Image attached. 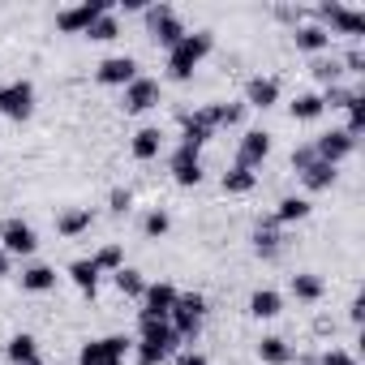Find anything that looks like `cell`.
<instances>
[{"mask_svg":"<svg viewBox=\"0 0 365 365\" xmlns=\"http://www.w3.org/2000/svg\"><path fill=\"white\" fill-rule=\"evenodd\" d=\"M207 52H211V31H194V35H185L172 52H168V73L176 78V82H190L194 78V69L207 61Z\"/></svg>","mask_w":365,"mask_h":365,"instance_id":"obj_1","label":"cell"},{"mask_svg":"<svg viewBox=\"0 0 365 365\" xmlns=\"http://www.w3.org/2000/svg\"><path fill=\"white\" fill-rule=\"evenodd\" d=\"M176 348V331L168 318H142V344H138V365H159Z\"/></svg>","mask_w":365,"mask_h":365,"instance_id":"obj_2","label":"cell"},{"mask_svg":"<svg viewBox=\"0 0 365 365\" xmlns=\"http://www.w3.org/2000/svg\"><path fill=\"white\" fill-rule=\"evenodd\" d=\"M202 314H207V301L198 292H185V297H176V305L168 314V327L176 331V339H194L198 327H202Z\"/></svg>","mask_w":365,"mask_h":365,"instance_id":"obj_3","label":"cell"},{"mask_svg":"<svg viewBox=\"0 0 365 365\" xmlns=\"http://www.w3.org/2000/svg\"><path fill=\"white\" fill-rule=\"evenodd\" d=\"M125 356H129V339L125 335H103V339L82 344L78 365H125Z\"/></svg>","mask_w":365,"mask_h":365,"instance_id":"obj_4","label":"cell"},{"mask_svg":"<svg viewBox=\"0 0 365 365\" xmlns=\"http://www.w3.org/2000/svg\"><path fill=\"white\" fill-rule=\"evenodd\" d=\"M103 14H108V0H82V5L61 9V14H56V26H61L65 35H86Z\"/></svg>","mask_w":365,"mask_h":365,"instance_id":"obj_5","label":"cell"},{"mask_svg":"<svg viewBox=\"0 0 365 365\" xmlns=\"http://www.w3.org/2000/svg\"><path fill=\"white\" fill-rule=\"evenodd\" d=\"M146 22H150V39H155V43H163L168 52H172L180 39L190 35V31H185V22H180V18H176L168 5H159V9H146Z\"/></svg>","mask_w":365,"mask_h":365,"instance_id":"obj_6","label":"cell"},{"mask_svg":"<svg viewBox=\"0 0 365 365\" xmlns=\"http://www.w3.org/2000/svg\"><path fill=\"white\" fill-rule=\"evenodd\" d=\"M31 112H35V86H31V82H9V86H0V116L26 120Z\"/></svg>","mask_w":365,"mask_h":365,"instance_id":"obj_7","label":"cell"},{"mask_svg":"<svg viewBox=\"0 0 365 365\" xmlns=\"http://www.w3.org/2000/svg\"><path fill=\"white\" fill-rule=\"evenodd\" d=\"M322 18H327V26H331L335 35H352V39L365 35V14H361V9H348V5H322ZM327 26H322V31H327Z\"/></svg>","mask_w":365,"mask_h":365,"instance_id":"obj_8","label":"cell"},{"mask_svg":"<svg viewBox=\"0 0 365 365\" xmlns=\"http://www.w3.org/2000/svg\"><path fill=\"white\" fill-rule=\"evenodd\" d=\"M39 237L26 220H5V228H0V250L5 254H35Z\"/></svg>","mask_w":365,"mask_h":365,"instance_id":"obj_9","label":"cell"},{"mask_svg":"<svg viewBox=\"0 0 365 365\" xmlns=\"http://www.w3.org/2000/svg\"><path fill=\"white\" fill-rule=\"evenodd\" d=\"M211 133H215V120H211V112H207V108H202V112H185V116H180V146L198 150L202 142H211Z\"/></svg>","mask_w":365,"mask_h":365,"instance_id":"obj_10","label":"cell"},{"mask_svg":"<svg viewBox=\"0 0 365 365\" xmlns=\"http://www.w3.org/2000/svg\"><path fill=\"white\" fill-rule=\"evenodd\" d=\"M352 146H356V138H352L348 129H331V133H322V138L314 142V155H318L322 163H335V168H339V159H348Z\"/></svg>","mask_w":365,"mask_h":365,"instance_id":"obj_11","label":"cell"},{"mask_svg":"<svg viewBox=\"0 0 365 365\" xmlns=\"http://www.w3.org/2000/svg\"><path fill=\"white\" fill-rule=\"evenodd\" d=\"M176 288L172 284H146V292H142V318H168L172 314V305H176Z\"/></svg>","mask_w":365,"mask_h":365,"instance_id":"obj_12","label":"cell"},{"mask_svg":"<svg viewBox=\"0 0 365 365\" xmlns=\"http://www.w3.org/2000/svg\"><path fill=\"white\" fill-rule=\"evenodd\" d=\"M172 180H176V185H198V180H202V159H198V150L176 146V155H172Z\"/></svg>","mask_w":365,"mask_h":365,"instance_id":"obj_13","label":"cell"},{"mask_svg":"<svg viewBox=\"0 0 365 365\" xmlns=\"http://www.w3.org/2000/svg\"><path fill=\"white\" fill-rule=\"evenodd\" d=\"M133 78H138V61L133 56H108L99 65V82L103 86H129Z\"/></svg>","mask_w":365,"mask_h":365,"instance_id":"obj_14","label":"cell"},{"mask_svg":"<svg viewBox=\"0 0 365 365\" xmlns=\"http://www.w3.org/2000/svg\"><path fill=\"white\" fill-rule=\"evenodd\" d=\"M155 103H159V82L133 78V82L125 86V112H146V108H155Z\"/></svg>","mask_w":365,"mask_h":365,"instance_id":"obj_15","label":"cell"},{"mask_svg":"<svg viewBox=\"0 0 365 365\" xmlns=\"http://www.w3.org/2000/svg\"><path fill=\"white\" fill-rule=\"evenodd\" d=\"M237 155H241L237 163L254 172V168H258V163H262V159L271 155V133H262V129H250V133L241 138V150H237Z\"/></svg>","mask_w":365,"mask_h":365,"instance_id":"obj_16","label":"cell"},{"mask_svg":"<svg viewBox=\"0 0 365 365\" xmlns=\"http://www.w3.org/2000/svg\"><path fill=\"white\" fill-rule=\"evenodd\" d=\"M245 103H250V108H275V103H279V82H275V78H250Z\"/></svg>","mask_w":365,"mask_h":365,"instance_id":"obj_17","label":"cell"},{"mask_svg":"<svg viewBox=\"0 0 365 365\" xmlns=\"http://www.w3.org/2000/svg\"><path fill=\"white\" fill-rule=\"evenodd\" d=\"M91 224H95V215H91V207H78V211H61L56 215V232L61 237H82V232H91Z\"/></svg>","mask_w":365,"mask_h":365,"instance_id":"obj_18","label":"cell"},{"mask_svg":"<svg viewBox=\"0 0 365 365\" xmlns=\"http://www.w3.org/2000/svg\"><path fill=\"white\" fill-rule=\"evenodd\" d=\"M129 150H133V159H159V150H163V133L159 129H138L133 133V142H129Z\"/></svg>","mask_w":365,"mask_h":365,"instance_id":"obj_19","label":"cell"},{"mask_svg":"<svg viewBox=\"0 0 365 365\" xmlns=\"http://www.w3.org/2000/svg\"><path fill=\"white\" fill-rule=\"evenodd\" d=\"M250 314H254V318H279V314H284V297H279L275 288H258V292L250 297Z\"/></svg>","mask_w":365,"mask_h":365,"instance_id":"obj_20","label":"cell"},{"mask_svg":"<svg viewBox=\"0 0 365 365\" xmlns=\"http://www.w3.org/2000/svg\"><path fill=\"white\" fill-rule=\"evenodd\" d=\"M9 361H14V365H43L35 335H14V339H9Z\"/></svg>","mask_w":365,"mask_h":365,"instance_id":"obj_21","label":"cell"},{"mask_svg":"<svg viewBox=\"0 0 365 365\" xmlns=\"http://www.w3.org/2000/svg\"><path fill=\"white\" fill-rule=\"evenodd\" d=\"M292 39H297L301 52H327V48H331V35H327L322 26H314V22H309V26H297Z\"/></svg>","mask_w":365,"mask_h":365,"instance_id":"obj_22","label":"cell"},{"mask_svg":"<svg viewBox=\"0 0 365 365\" xmlns=\"http://www.w3.org/2000/svg\"><path fill=\"white\" fill-rule=\"evenodd\" d=\"M22 288H26V292H52V288H56V271L43 267V262H35V267L22 271Z\"/></svg>","mask_w":365,"mask_h":365,"instance_id":"obj_23","label":"cell"},{"mask_svg":"<svg viewBox=\"0 0 365 365\" xmlns=\"http://www.w3.org/2000/svg\"><path fill=\"white\" fill-rule=\"evenodd\" d=\"M335 176H339L335 163H322V159H314V163L301 172V180H305L309 190H331V185H335Z\"/></svg>","mask_w":365,"mask_h":365,"instance_id":"obj_24","label":"cell"},{"mask_svg":"<svg viewBox=\"0 0 365 365\" xmlns=\"http://www.w3.org/2000/svg\"><path fill=\"white\" fill-rule=\"evenodd\" d=\"M69 279H73L82 292H91V297H95V288H99V267H95L91 258H78V262L69 267Z\"/></svg>","mask_w":365,"mask_h":365,"instance_id":"obj_25","label":"cell"},{"mask_svg":"<svg viewBox=\"0 0 365 365\" xmlns=\"http://www.w3.org/2000/svg\"><path fill=\"white\" fill-rule=\"evenodd\" d=\"M254 185H258V176H254L250 168H241V163L224 172V194H250Z\"/></svg>","mask_w":365,"mask_h":365,"instance_id":"obj_26","label":"cell"},{"mask_svg":"<svg viewBox=\"0 0 365 365\" xmlns=\"http://www.w3.org/2000/svg\"><path fill=\"white\" fill-rule=\"evenodd\" d=\"M322 95H297L292 103H288V112H292V120H318L322 116Z\"/></svg>","mask_w":365,"mask_h":365,"instance_id":"obj_27","label":"cell"},{"mask_svg":"<svg viewBox=\"0 0 365 365\" xmlns=\"http://www.w3.org/2000/svg\"><path fill=\"white\" fill-rule=\"evenodd\" d=\"M258 356H262L267 365H288V361H292V348H288L279 335H267V339L258 344Z\"/></svg>","mask_w":365,"mask_h":365,"instance_id":"obj_28","label":"cell"},{"mask_svg":"<svg viewBox=\"0 0 365 365\" xmlns=\"http://www.w3.org/2000/svg\"><path fill=\"white\" fill-rule=\"evenodd\" d=\"M292 297H297V301H318V297H322V279H318L314 271L292 275Z\"/></svg>","mask_w":365,"mask_h":365,"instance_id":"obj_29","label":"cell"},{"mask_svg":"<svg viewBox=\"0 0 365 365\" xmlns=\"http://www.w3.org/2000/svg\"><path fill=\"white\" fill-rule=\"evenodd\" d=\"M309 215V198H284L279 211H275V224H297Z\"/></svg>","mask_w":365,"mask_h":365,"instance_id":"obj_30","label":"cell"},{"mask_svg":"<svg viewBox=\"0 0 365 365\" xmlns=\"http://www.w3.org/2000/svg\"><path fill=\"white\" fill-rule=\"evenodd\" d=\"M91 262L99 267V275H103V271H112V275H116V271L125 267V250H120V245H103V250H99Z\"/></svg>","mask_w":365,"mask_h":365,"instance_id":"obj_31","label":"cell"},{"mask_svg":"<svg viewBox=\"0 0 365 365\" xmlns=\"http://www.w3.org/2000/svg\"><path fill=\"white\" fill-rule=\"evenodd\" d=\"M207 112H211L215 129H220V125H241V116H245V103H215V108H207Z\"/></svg>","mask_w":365,"mask_h":365,"instance_id":"obj_32","label":"cell"},{"mask_svg":"<svg viewBox=\"0 0 365 365\" xmlns=\"http://www.w3.org/2000/svg\"><path fill=\"white\" fill-rule=\"evenodd\" d=\"M116 35H120V22H116L112 14H103V18L86 31V39H95V43H108V39H116Z\"/></svg>","mask_w":365,"mask_h":365,"instance_id":"obj_33","label":"cell"},{"mask_svg":"<svg viewBox=\"0 0 365 365\" xmlns=\"http://www.w3.org/2000/svg\"><path fill=\"white\" fill-rule=\"evenodd\" d=\"M116 288H120L125 297H142V292H146L142 275H138V271H129V267H120V271H116Z\"/></svg>","mask_w":365,"mask_h":365,"instance_id":"obj_34","label":"cell"},{"mask_svg":"<svg viewBox=\"0 0 365 365\" xmlns=\"http://www.w3.org/2000/svg\"><path fill=\"white\" fill-rule=\"evenodd\" d=\"M168 228H172V220H168V211H150V215L142 220V232H146V237H155V241H159V237H163Z\"/></svg>","mask_w":365,"mask_h":365,"instance_id":"obj_35","label":"cell"},{"mask_svg":"<svg viewBox=\"0 0 365 365\" xmlns=\"http://www.w3.org/2000/svg\"><path fill=\"white\" fill-rule=\"evenodd\" d=\"M361 125H365V99L356 95V99L348 103V133L356 138V133H361Z\"/></svg>","mask_w":365,"mask_h":365,"instance_id":"obj_36","label":"cell"},{"mask_svg":"<svg viewBox=\"0 0 365 365\" xmlns=\"http://www.w3.org/2000/svg\"><path fill=\"white\" fill-rule=\"evenodd\" d=\"M254 241H258V254H275V250H279V237H275L271 228H258Z\"/></svg>","mask_w":365,"mask_h":365,"instance_id":"obj_37","label":"cell"},{"mask_svg":"<svg viewBox=\"0 0 365 365\" xmlns=\"http://www.w3.org/2000/svg\"><path fill=\"white\" fill-rule=\"evenodd\" d=\"M108 202H112V211H116V215H125V211L133 207V194H129V190H112V198H108Z\"/></svg>","mask_w":365,"mask_h":365,"instance_id":"obj_38","label":"cell"},{"mask_svg":"<svg viewBox=\"0 0 365 365\" xmlns=\"http://www.w3.org/2000/svg\"><path fill=\"white\" fill-rule=\"evenodd\" d=\"M322 365H356V356L344 348H331V352H322Z\"/></svg>","mask_w":365,"mask_h":365,"instance_id":"obj_39","label":"cell"},{"mask_svg":"<svg viewBox=\"0 0 365 365\" xmlns=\"http://www.w3.org/2000/svg\"><path fill=\"white\" fill-rule=\"evenodd\" d=\"M314 73H318L327 86H335V78H339V65H335V61H322V65H314Z\"/></svg>","mask_w":365,"mask_h":365,"instance_id":"obj_40","label":"cell"},{"mask_svg":"<svg viewBox=\"0 0 365 365\" xmlns=\"http://www.w3.org/2000/svg\"><path fill=\"white\" fill-rule=\"evenodd\" d=\"M314 159H318V155H314V146H301V150L292 155V168H297V172H305V168H309Z\"/></svg>","mask_w":365,"mask_h":365,"instance_id":"obj_41","label":"cell"},{"mask_svg":"<svg viewBox=\"0 0 365 365\" xmlns=\"http://www.w3.org/2000/svg\"><path fill=\"white\" fill-rule=\"evenodd\" d=\"M176 365H207V356H202V352H180Z\"/></svg>","mask_w":365,"mask_h":365,"instance_id":"obj_42","label":"cell"},{"mask_svg":"<svg viewBox=\"0 0 365 365\" xmlns=\"http://www.w3.org/2000/svg\"><path fill=\"white\" fill-rule=\"evenodd\" d=\"M5 275H9V254L0 250V279H5Z\"/></svg>","mask_w":365,"mask_h":365,"instance_id":"obj_43","label":"cell"}]
</instances>
